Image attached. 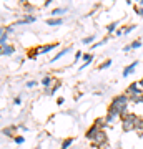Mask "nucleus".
<instances>
[{
    "label": "nucleus",
    "mask_w": 143,
    "mask_h": 149,
    "mask_svg": "<svg viewBox=\"0 0 143 149\" xmlns=\"http://www.w3.org/2000/svg\"><path fill=\"white\" fill-rule=\"evenodd\" d=\"M137 65H138V61H133V63H130V65H128L127 68L123 70V76L127 78L128 74H132L133 71H135V68H137Z\"/></svg>",
    "instance_id": "nucleus-9"
},
{
    "label": "nucleus",
    "mask_w": 143,
    "mask_h": 149,
    "mask_svg": "<svg viewBox=\"0 0 143 149\" xmlns=\"http://www.w3.org/2000/svg\"><path fill=\"white\" fill-rule=\"evenodd\" d=\"M138 85H140V88H142V86H143V78H142V80H140V81H138Z\"/></svg>",
    "instance_id": "nucleus-35"
},
{
    "label": "nucleus",
    "mask_w": 143,
    "mask_h": 149,
    "mask_svg": "<svg viewBox=\"0 0 143 149\" xmlns=\"http://www.w3.org/2000/svg\"><path fill=\"white\" fill-rule=\"evenodd\" d=\"M73 144V138H67L63 139V143H62V149H68L70 146Z\"/></svg>",
    "instance_id": "nucleus-20"
},
{
    "label": "nucleus",
    "mask_w": 143,
    "mask_h": 149,
    "mask_svg": "<svg viewBox=\"0 0 143 149\" xmlns=\"http://www.w3.org/2000/svg\"><path fill=\"white\" fill-rule=\"evenodd\" d=\"M38 56V50L37 48H35V50H30V52H28V58L30 60H35Z\"/></svg>",
    "instance_id": "nucleus-24"
},
{
    "label": "nucleus",
    "mask_w": 143,
    "mask_h": 149,
    "mask_svg": "<svg viewBox=\"0 0 143 149\" xmlns=\"http://www.w3.org/2000/svg\"><path fill=\"white\" fill-rule=\"evenodd\" d=\"M60 86H62V81H58V80H57V81H55V85H53L52 88H50V90H45V95L52 96L53 93H55V91H57V90L60 88Z\"/></svg>",
    "instance_id": "nucleus-13"
},
{
    "label": "nucleus",
    "mask_w": 143,
    "mask_h": 149,
    "mask_svg": "<svg viewBox=\"0 0 143 149\" xmlns=\"http://www.w3.org/2000/svg\"><path fill=\"white\" fill-rule=\"evenodd\" d=\"M13 103H15V104H20V103H22V98H20V96H17L15 100H13Z\"/></svg>",
    "instance_id": "nucleus-33"
},
{
    "label": "nucleus",
    "mask_w": 143,
    "mask_h": 149,
    "mask_svg": "<svg viewBox=\"0 0 143 149\" xmlns=\"http://www.w3.org/2000/svg\"><path fill=\"white\" fill-rule=\"evenodd\" d=\"M13 139H15L17 144H23V141H25V139H23V136H15Z\"/></svg>",
    "instance_id": "nucleus-29"
},
{
    "label": "nucleus",
    "mask_w": 143,
    "mask_h": 149,
    "mask_svg": "<svg viewBox=\"0 0 143 149\" xmlns=\"http://www.w3.org/2000/svg\"><path fill=\"white\" fill-rule=\"evenodd\" d=\"M33 86H37V81L33 80V81H28L27 83V88H33Z\"/></svg>",
    "instance_id": "nucleus-30"
},
{
    "label": "nucleus",
    "mask_w": 143,
    "mask_h": 149,
    "mask_svg": "<svg viewBox=\"0 0 143 149\" xmlns=\"http://www.w3.org/2000/svg\"><path fill=\"white\" fill-rule=\"evenodd\" d=\"M130 45H132V50H137V48L142 47V40H135V42L130 43Z\"/></svg>",
    "instance_id": "nucleus-25"
},
{
    "label": "nucleus",
    "mask_w": 143,
    "mask_h": 149,
    "mask_svg": "<svg viewBox=\"0 0 143 149\" xmlns=\"http://www.w3.org/2000/svg\"><path fill=\"white\" fill-rule=\"evenodd\" d=\"M15 131H17L15 126H8V128H4L2 133H4V136H7V138H13V136H15V134H13Z\"/></svg>",
    "instance_id": "nucleus-11"
},
{
    "label": "nucleus",
    "mask_w": 143,
    "mask_h": 149,
    "mask_svg": "<svg viewBox=\"0 0 143 149\" xmlns=\"http://www.w3.org/2000/svg\"><path fill=\"white\" fill-rule=\"evenodd\" d=\"M65 12H67L65 7H58V8H53V10H52V15H53V18H60V15L65 13Z\"/></svg>",
    "instance_id": "nucleus-14"
},
{
    "label": "nucleus",
    "mask_w": 143,
    "mask_h": 149,
    "mask_svg": "<svg viewBox=\"0 0 143 149\" xmlns=\"http://www.w3.org/2000/svg\"><path fill=\"white\" fill-rule=\"evenodd\" d=\"M93 124H97V126H98L100 129H103V131H105V128L108 126V124H106V121H105V118H97Z\"/></svg>",
    "instance_id": "nucleus-16"
},
{
    "label": "nucleus",
    "mask_w": 143,
    "mask_h": 149,
    "mask_svg": "<svg viewBox=\"0 0 143 149\" xmlns=\"http://www.w3.org/2000/svg\"><path fill=\"white\" fill-rule=\"evenodd\" d=\"M23 12H25V15H33L35 7L32 3H28V2H23Z\"/></svg>",
    "instance_id": "nucleus-10"
},
{
    "label": "nucleus",
    "mask_w": 143,
    "mask_h": 149,
    "mask_svg": "<svg viewBox=\"0 0 143 149\" xmlns=\"http://www.w3.org/2000/svg\"><path fill=\"white\" fill-rule=\"evenodd\" d=\"M106 42H108V38H103L101 42H98V43H93V45H92V48H98V47H101V45H105Z\"/></svg>",
    "instance_id": "nucleus-26"
},
{
    "label": "nucleus",
    "mask_w": 143,
    "mask_h": 149,
    "mask_svg": "<svg viewBox=\"0 0 143 149\" xmlns=\"http://www.w3.org/2000/svg\"><path fill=\"white\" fill-rule=\"evenodd\" d=\"M133 28H137V27H135V25H128V27H125V28H123V33L127 35V33H130V32H132Z\"/></svg>",
    "instance_id": "nucleus-27"
},
{
    "label": "nucleus",
    "mask_w": 143,
    "mask_h": 149,
    "mask_svg": "<svg viewBox=\"0 0 143 149\" xmlns=\"http://www.w3.org/2000/svg\"><path fill=\"white\" fill-rule=\"evenodd\" d=\"M106 114L113 116L115 119H117V118H122V114H120V109H118V108H113V106H108V111H106Z\"/></svg>",
    "instance_id": "nucleus-12"
},
{
    "label": "nucleus",
    "mask_w": 143,
    "mask_h": 149,
    "mask_svg": "<svg viewBox=\"0 0 143 149\" xmlns=\"http://www.w3.org/2000/svg\"><path fill=\"white\" fill-rule=\"evenodd\" d=\"M13 52H15V48L12 47V45H7V47L2 48V55H4V56H8V55H12Z\"/></svg>",
    "instance_id": "nucleus-18"
},
{
    "label": "nucleus",
    "mask_w": 143,
    "mask_h": 149,
    "mask_svg": "<svg viewBox=\"0 0 143 149\" xmlns=\"http://www.w3.org/2000/svg\"><path fill=\"white\" fill-rule=\"evenodd\" d=\"M110 65H111V60H105L103 63H100V65H98V70H105V68H108Z\"/></svg>",
    "instance_id": "nucleus-23"
},
{
    "label": "nucleus",
    "mask_w": 143,
    "mask_h": 149,
    "mask_svg": "<svg viewBox=\"0 0 143 149\" xmlns=\"http://www.w3.org/2000/svg\"><path fill=\"white\" fill-rule=\"evenodd\" d=\"M35 149H42V148H35Z\"/></svg>",
    "instance_id": "nucleus-36"
},
{
    "label": "nucleus",
    "mask_w": 143,
    "mask_h": 149,
    "mask_svg": "<svg viewBox=\"0 0 143 149\" xmlns=\"http://www.w3.org/2000/svg\"><path fill=\"white\" fill-rule=\"evenodd\" d=\"M92 60H93V55H92V53H83V66H82V68H80V70L87 68V65L90 63Z\"/></svg>",
    "instance_id": "nucleus-17"
},
{
    "label": "nucleus",
    "mask_w": 143,
    "mask_h": 149,
    "mask_svg": "<svg viewBox=\"0 0 143 149\" xmlns=\"http://www.w3.org/2000/svg\"><path fill=\"white\" fill-rule=\"evenodd\" d=\"M57 47H58V43H52V45H43V47H38L37 50H38V53L45 55V53H50L53 48H57Z\"/></svg>",
    "instance_id": "nucleus-7"
},
{
    "label": "nucleus",
    "mask_w": 143,
    "mask_h": 149,
    "mask_svg": "<svg viewBox=\"0 0 143 149\" xmlns=\"http://www.w3.org/2000/svg\"><path fill=\"white\" fill-rule=\"evenodd\" d=\"M70 50H72V48H70V47L63 48V50H62V52H60L58 55H55V56H53V58L50 60V61H52V63H55V61H57V60H58V58H62V56H63V55H67V53H68Z\"/></svg>",
    "instance_id": "nucleus-15"
},
{
    "label": "nucleus",
    "mask_w": 143,
    "mask_h": 149,
    "mask_svg": "<svg viewBox=\"0 0 143 149\" xmlns=\"http://www.w3.org/2000/svg\"><path fill=\"white\" fill-rule=\"evenodd\" d=\"M106 144H108V136H106V133L101 129L100 133L95 136V139L92 141V146H93V149H105Z\"/></svg>",
    "instance_id": "nucleus-2"
},
{
    "label": "nucleus",
    "mask_w": 143,
    "mask_h": 149,
    "mask_svg": "<svg viewBox=\"0 0 143 149\" xmlns=\"http://www.w3.org/2000/svg\"><path fill=\"white\" fill-rule=\"evenodd\" d=\"M117 25H118V22H113V23H110V25L106 27V32H108V33L111 35V33L115 32V28H117Z\"/></svg>",
    "instance_id": "nucleus-22"
},
{
    "label": "nucleus",
    "mask_w": 143,
    "mask_h": 149,
    "mask_svg": "<svg viewBox=\"0 0 143 149\" xmlns=\"http://www.w3.org/2000/svg\"><path fill=\"white\" fill-rule=\"evenodd\" d=\"M128 103H130V96H128L127 93H123V95H117L113 100H111L110 106L120 109V108H123V106H128Z\"/></svg>",
    "instance_id": "nucleus-3"
},
{
    "label": "nucleus",
    "mask_w": 143,
    "mask_h": 149,
    "mask_svg": "<svg viewBox=\"0 0 143 149\" xmlns=\"http://www.w3.org/2000/svg\"><path fill=\"white\" fill-rule=\"evenodd\" d=\"M128 96H140L143 95L142 93V88H140V85H138V81H133L132 85H128L127 91H125Z\"/></svg>",
    "instance_id": "nucleus-4"
},
{
    "label": "nucleus",
    "mask_w": 143,
    "mask_h": 149,
    "mask_svg": "<svg viewBox=\"0 0 143 149\" xmlns=\"http://www.w3.org/2000/svg\"><path fill=\"white\" fill-rule=\"evenodd\" d=\"M35 20H37V17H35V15H25L23 18H20V20L17 22L15 25H25V23H33Z\"/></svg>",
    "instance_id": "nucleus-8"
},
{
    "label": "nucleus",
    "mask_w": 143,
    "mask_h": 149,
    "mask_svg": "<svg viewBox=\"0 0 143 149\" xmlns=\"http://www.w3.org/2000/svg\"><path fill=\"white\" fill-rule=\"evenodd\" d=\"M100 131H101V129L98 128L97 124H92L90 128L87 129V133H85V138L88 139V141H93V139H95V136L100 133Z\"/></svg>",
    "instance_id": "nucleus-5"
},
{
    "label": "nucleus",
    "mask_w": 143,
    "mask_h": 149,
    "mask_svg": "<svg viewBox=\"0 0 143 149\" xmlns=\"http://www.w3.org/2000/svg\"><path fill=\"white\" fill-rule=\"evenodd\" d=\"M93 40H95V35H88V37H85L83 40H82V43H83V45H90Z\"/></svg>",
    "instance_id": "nucleus-21"
},
{
    "label": "nucleus",
    "mask_w": 143,
    "mask_h": 149,
    "mask_svg": "<svg viewBox=\"0 0 143 149\" xmlns=\"http://www.w3.org/2000/svg\"><path fill=\"white\" fill-rule=\"evenodd\" d=\"M62 18H48L47 20V25H50V27H57V25H62Z\"/></svg>",
    "instance_id": "nucleus-19"
},
{
    "label": "nucleus",
    "mask_w": 143,
    "mask_h": 149,
    "mask_svg": "<svg viewBox=\"0 0 143 149\" xmlns=\"http://www.w3.org/2000/svg\"><path fill=\"white\" fill-rule=\"evenodd\" d=\"M138 118L135 113H128L125 118H122V129L125 133H130V131H137V121Z\"/></svg>",
    "instance_id": "nucleus-1"
},
{
    "label": "nucleus",
    "mask_w": 143,
    "mask_h": 149,
    "mask_svg": "<svg viewBox=\"0 0 143 149\" xmlns=\"http://www.w3.org/2000/svg\"><path fill=\"white\" fill-rule=\"evenodd\" d=\"M135 12H137L138 15H140V17H142V18H143V7L137 5V7H135Z\"/></svg>",
    "instance_id": "nucleus-28"
},
{
    "label": "nucleus",
    "mask_w": 143,
    "mask_h": 149,
    "mask_svg": "<svg viewBox=\"0 0 143 149\" xmlns=\"http://www.w3.org/2000/svg\"><path fill=\"white\" fill-rule=\"evenodd\" d=\"M57 104H58V106L60 104H63V98H58V100H57Z\"/></svg>",
    "instance_id": "nucleus-34"
},
{
    "label": "nucleus",
    "mask_w": 143,
    "mask_h": 149,
    "mask_svg": "<svg viewBox=\"0 0 143 149\" xmlns=\"http://www.w3.org/2000/svg\"><path fill=\"white\" fill-rule=\"evenodd\" d=\"M55 81H57V80L53 78L52 74H45V76L42 78V81H40V83H42V86L45 88V90H50V88L55 85Z\"/></svg>",
    "instance_id": "nucleus-6"
},
{
    "label": "nucleus",
    "mask_w": 143,
    "mask_h": 149,
    "mask_svg": "<svg viewBox=\"0 0 143 149\" xmlns=\"http://www.w3.org/2000/svg\"><path fill=\"white\" fill-rule=\"evenodd\" d=\"M80 58H83V53H82V52H77V53H75V60H80Z\"/></svg>",
    "instance_id": "nucleus-31"
},
{
    "label": "nucleus",
    "mask_w": 143,
    "mask_h": 149,
    "mask_svg": "<svg viewBox=\"0 0 143 149\" xmlns=\"http://www.w3.org/2000/svg\"><path fill=\"white\" fill-rule=\"evenodd\" d=\"M130 50H132V45H125V47H123V52H125V53L130 52Z\"/></svg>",
    "instance_id": "nucleus-32"
}]
</instances>
